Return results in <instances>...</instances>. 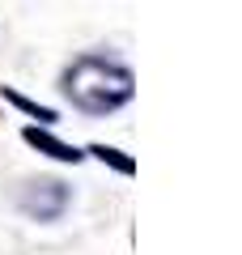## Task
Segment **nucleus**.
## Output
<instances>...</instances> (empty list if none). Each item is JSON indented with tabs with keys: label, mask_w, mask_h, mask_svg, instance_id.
Returning <instances> with one entry per match:
<instances>
[{
	"label": "nucleus",
	"mask_w": 242,
	"mask_h": 255,
	"mask_svg": "<svg viewBox=\"0 0 242 255\" xmlns=\"http://www.w3.org/2000/svg\"><path fill=\"white\" fill-rule=\"evenodd\" d=\"M64 94L85 115H111L123 102H132L136 77H132V68L107 60V55H81V60H72L64 68Z\"/></svg>",
	"instance_id": "f257e3e1"
},
{
	"label": "nucleus",
	"mask_w": 242,
	"mask_h": 255,
	"mask_svg": "<svg viewBox=\"0 0 242 255\" xmlns=\"http://www.w3.org/2000/svg\"><path fill=\"white\" fill-rule=\"evenodd\" d=\"M68 200H72V191H68V183H60V179H30L26 187L17 191V209L26 213V217H34V221L64 217Z\"/></svg>",
	"instance_id": "f03ea898"
},
{
	"label": "nucleus",
	"mask_w": 242,
	"mask_h": 255,
	"mask_svg": "<svg viewBox=\"0 0 242 255\" xmlns=\"http://www.w3.org/2000/svg\"><path fill=\"white\" fill-rule=\"evenodd\" d=\"M26 140L34 149H43L47 157H55V162H81V149H72V145H64V140L47 136V132H38V128H26Z\"/></svg>",
	"instance_id": "7ed1b4c3"
},
{
	"label": "nucleus",
	"mask_w": 242,
	"mask_h": 255,
	"mask_svg": "<svg viewBox=\"0 0 242 255\" xmlns=\"http://www.w3.org/2000/svg\"><path fill=\"white\" fill-rule=\"evenodd\" d=\"M4 98H9V102H17V107H21V111H30V115H38L43 124H51V119H55V111H51V107H38V102L21 98V94H13V90H4Z\"/></svg>",
	"instance_id": "20e7f679"
}]
</instances>
